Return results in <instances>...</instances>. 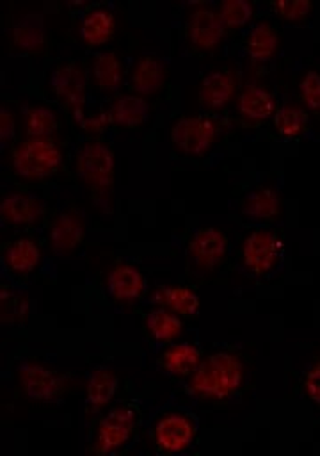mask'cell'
Listing matches in <instances>:
<instances>
[{"instance_id": "cell-26", "label": "cell", "mask_w": 320, "mask_h": 456, "mask_svg": "<svg viewBox=\"0 0 320 456\" xmlns=\"http://www.w3.org/2000/svg\"><path fill=\"white\" fill-rule=\"evenodd\" d=\"M124 62L116 50H100L91 61V75L101 94H116L124 80Z\"/></svg>"}, {"instance_id": "cell-17", "label": "cell", "mask_w": 320, "mask_h": 456, "mask_svg": "<svg viewBox=\"0 0 320 456\" xmlns=\"http://www.w3.org/2000/svg\"><path fill=\"white\" fill-rule=\"evenodd\" d=\"M44 216V201L30 192L21 189H9L0 196V219L16 228L34 226Z\"/></svg>"}, {"instance_id": "cell-1", "label": "cell", "mask_w": 320, "mask_h": 456, "mask_svg": "<svg viewBox=\"0 0 320 456\" xmlns=\"http://www.w3.org/2000/svg\"><path fill=\"white\" fill-rule=\"evenodd\" d=\"M252 370V356L238 346H224L201 360L187 378L188 395L208 404H224L247 387Z\"/></svg>"}, {"instance_id": "cell-11", "label": "cell", "mask_w": 320, "mask_h": 456, "mask_svg": "<svg viewBox=\"0 0 320 456\" xmlns=\"http://www.w3.org/2000/svg\"><path fill=\"white\" fill-rule=\"evenodd\" d=\"M226 32L217 7L196 4L185 14L183 37L194 53L215 52L222 45Z\"/></svg>"}, {"instance_id": "cell-22", "label": "cell", "mask_w": 320, "mask_h": 456, "mask_svg": "<svg viewBox=\"0 0 320 456\" xmlns=\"http://www.w3.org/2000/svg\"><path fill=\"white\" fill-rule=\"evenodd\" d=\"M43 260V249L39 242L30 235H18L2 248L4 267L16 276H27L34 273Z\"/></svg>"}, {"instance_id": "cell-6", "label": "cell", "mask_w": 320, "mask_h": 456, "mask_svg": "<svg viewBox=\"0 0 320 456\" xmlns=\"http://www.w3.org/2000/svg\"><path fill=\"white\" fill-rule=\"evenodd\" d=\"M286 253L284 233L272 226H252L240 240L238 258L242 267L258 278L272 274Z\"/></svg>"}, {"instance_id": "cell-8", "label": "cell", "mask_w": 320, "mask_h": 456, "mask_svg": "<svg viewBox=\"0 0 320 456\" xmlns=\"http://www.w3.org/2000/svg\"><path fill=\"white\" fill-rule=\"evenodd\" d=\"M18 385L28 401L53 404L71 392L73 379L69 374L43 362L27 360L18 367Z\"/></svg>"}, {"instance_id": "cell-31", "label": "cell", "mask_w": 320, "mask_h": 456, "mask_svg": "<svg viewBox=\"0 0 320 456\" xmlns=\"http://www.w3.org/2000/svg\"><path fill=\"white\" fill-rule=\"evenodd\" d=\"M297 102L309 112L320 119V69L318 68H304L295 84Z\"/></svg>"}, {"instance_id": "cell-24", "label": "cell", "mask_w": 320, "mask_h": 456, "mask_svg": "<svg viewBox=\"0 0 320 456\" xmlns=\"http://www.w3.org/2000/svg\"><path fill=\"white\" fill-rule=\"evenodd\" d=\"M116 34V14L107 5H91L80 18V39L87 48H101Z\"/></svg>"}, {"instance_id": "cell-20", "label": "cell", "mask_w": 320, "mask_h": 456, "mask_svg": "<svg viewBox=\"0 0 320 456\" xmlns=\"http://www.w3.org/2000/svg\"><path fill=\"white\" fill-rule=\"evenodd\" d=\"M149 103L135 93H117L107 105L108 126L123 132L139 130L149 118Z\"/></svg>"}, {"instance_id": "cell-9", "label": "cell", "mask_w": 320, "mask_h": 456, "mask_svg": "<svg viewBox=\"0 0 320 456\" xmlns=\"http://www.w3.org/2000/svg\"><path fill=\"white\" fill-rule=\"evenodd\" d=\"M197 420L185 410H165L151 426V442L162 454L187 452L197 440Z\"/></svg>"}, {"instance_id": "cell-27", "label": "cell", "mask_w": 320, "mask_h": 456, "mask_svg": "<svg viewBox=\"0 0 320 456\" xmlns=\"http://www.w3.org/2000/svg\"><path fill=\"white\" fill-rule=\"evenodd\" d=\"M153 305L167 308L180 317H196L201 310V299L196 290L187 285L169 283L156 287L153 292Z\"/></svg>"}, {"instance_id": "cell-5", "label": "cell", "mask_w": 320, "mask_h": 456, "mask_svg": "<svg viewBox=\"0 0 320 456\" xmlns=\"http://www.w3.org/2000/svg\"><path fill=\"white\" fill-rule=\"evenodd\" d=\"M222 130L224 123L215 114H183L171 123L169 142L176 153L188 159H199L212 151Z\"/></svg>"}, {"instance_id": "cell-32", "label": "cell", "mask_w": 320, "mask_h": 456, "mask_svg": "<svg viewBox=\"0 0 320 456\" xmlns=\"http://www.w3.org/2000/svg\"><path fill=\"white\" fill-rule=\"evenodd\" d=\"M0 312L4 324H20L28 317V297L9 285H2Z\"/></svg>"}, {"instance_id": "cell-36", "label": "cell", "mask_w": 320, "mask_h": 456, "mask_svg": "<svg viewBox=\"0 0 320 456\" xmlns=\"http://www.w3.org/2000/svg\"><path fill=\"white\" fill-rule=\"evenodd\" d=\"M16 137V112L9 105L0 107V141L2 146L12 144Z\"/></svg>"}, {"instance_id": "cell-28", "label": "cell", "mask_w": 320, "mask_h": 456, "mask_svg": "<svg viewBox=\"0 0 320 456\" xmlns=\"http://www.w3.org/2000/svg\"><path fill=\"white\" fill-rule=\"evenodd\" d=\"M142 324L148 337L156 344H164V346L176 342L185 331L183 317L156 305L144 314Z\"/></svg>"}, {"instance_id": "cell-10", "label": "cell", "mask_w": 320, "mask_h": 456, "mask_svg": "<svg viewBox=\"0 0 320 456\" xmlns=\"http://www.w3.org/2000/svg\"><path fill=\"white\" fill-rule=\"evenodd\" d=\"M185 255L194 273H215L228 260L229 237L220 226H199L187 239Z\"/></svg>"}, {"instance_id": "cell-18", "label": "cell", "mask_w": 320, "mask_h": 456, "mask_svg": "<svg viewBox=\"0 0 320 456\" xmlns=\"http://www.w3.org/2000/svg\"><path fill=\"white\" fill-rule=\"evenodd\" d=\"M240 45L252 64H267L279 53L283 34L270 20L260 18L247 28Z\"/></svg>"}, {"instance_id": "cell-4", "label": "cell", "mask_w": 320, "mask_h": 456, "mask_svg": "<svg viewBox=\"0 0 320 456\" xmlns=\"http://www.w3.org/2000/svg\"><path fill=\"white\" fill-rule=\"evenodd\" d=\"M142 420V408L135 401H123L103 413L92 429L87 452L107 456L123 451L135 438Z\"/></svg>"}, {"instance_id": "cell-25", "label": "cell", "mask_w": 320, "mask_h": 456, "mask_svg": "<svg viewBox=\"0 0 320 456\" xmlns=\"http://www.w3.org/2000/svg\"><path fill=\"white\" fill-rule=\"evenodd\" d=\"M309 126H311V116L297 100L281 102L276 114L270 119L272 135L283 141L300 139L309 132Z\"/></svg>"}, {"instance_id": "cell-15", "label": "cell", "mask_w": 320, "mask_h": 456, "mask_svg": "<svg viewBox=\"0 0 320 456\" xmlns=\"http://www.w3.org/2000/svg\"><path fill=\"white\" fill-rule=\"evenodd\" d=\"M46 239L55 255H73L85 239V217L82 208L75 203H69L53 214L48 223Z\"/></svg>"}, {"instance_id": "cell-19", "label": "cell", "mask_w": 320, "mask_h": 456, "mask_svg": "<svg viewBox=\"0 0 320 456\" xmlns=\"http://www.w3.org/2000/svg\"><path fill=\"white\" fill-rule=\"evenodd\" d=\"M146 276L132 262L117 260L107 273L108 296L121 305L137 303L146 292Z\"/></svg>"}, {"instance_id": "cell-3", "label": "cell", "mask_w": 320, "mask_h": 456, "mask_svg": "<svg viewBox=\"0 0 320 456\" xmlns=\"http://www.w3.org/2000/svg\"><path fill=\"white\" fill-rule=\"evenodd\" d=\"M62 164L64 151L53 137H25L9 151V167L23 182L50 180L62 169Z\"/></svg>"}, {"instance_id": "cell-29", "label": "cell", "mask_w": 320, "mask_h": 456, "mask_svg": "<svg viewBox=\"0 0 320 456\" xmlns=\"http://www.w3.org/2000/svg\"><path fill=\"white\" fill-rule=\"evenodd\" d=\"M9 39L18 52H39L46 43V28L41 14L28 12L18 18L11 27Z\"/></svg>"}, {"instance_id": "cell-33", "label": "cell", "mask_w": 320, "mask_h": 456, "mask_svg": "<svg viewBox=\"0 0 320 456\" xmlns=\"http://www.w3.org/2000/svg\"><path fill=\"white\" fill-rule=\"evenodd\" d=\"M217 12L226 30H233L242 28L254 20L256 5L249 0H224L217 5Z\"/></svg>"}, {"instance_id": "cell-2", "label": "cell", "mask_w": 320, "mask_h": 456, "mask_svg": "<svg viewBox=\"0 0 320 456\" xmlns=\"http://www.w3.org/2000/svg\"><path fill=\"white\" fill-rule=\"evenodd\" d=\"M73 169L91 201L103 214L112 212L116 157L110 144L98 137L80 142L73 155Z\"/></svg>"}, {"instance_id": "cell-16", "label": "cell", "mask_w": 320, "mask_h": 456, "mask_svg": "<svg viewBox=\"0 0 320 456\" xmlns=\"http://www.w3.org/2000/svg\"><path fill=\"white\" fill-rule=\"evenodd\" d=\"M167 62L156 53H140L128 69V87L142 98L156 96L167 84Z\"/></svg>"}, {"instance_id": "cell-37", "label": "cell", "mask_w": 320, "mask_h": 456, "mask_svg": "<svg viewBox=\"0 0 320 456\" xmlns=\"http://www.w3.org/2000/svg\"><path fill=\"white\" fill-rule=\"evenodd\" d=\"M107 125H108V119H107L105 110H100V112H94V114H85L80 121V126L84 128V132L91 134L92 137L101 134Z\"/></svg>"}, {"instance_id": "cell-21", "label": "cell", "mask_w": 320, "mask_h": 456, "mask_svg": "<svg viewBox=\"0 0 320 456\" xmlns=\"http://www.w3.org/2000/svg\"><path fill=\"white\" fill-rule=\"evenodd\" d=\"M119 390V374L107 365L94 367L85 383V417H98L116 397Z\"/></svg>"}, {"instance_id": "cell-23", "label": "cell", "mask_w": 320, "mask_h": 456, "mask_svg": "<svg viewBox=\"0 0 320 456\" xmlns=\"http://www.w3.org/2000/svg\"><path fill=\"white\" fill-rule=\"evenodd\" d=\"M201 349L194 342L167 344L156 356L158 369L176 379H187L201 363Z\"/></svg>"}, {"instance_id": "cell-35", "label": "cell", "mask_w": 320, "mask_h": 456, "mask_svg": "<svg viewBox=\"0 0 320 456\" xmlns=\"http://www.w3.org/2000/svg\"><path fill=\"white\" fill-rule=\"evenodd\" d=\"M299 390L316 410H320V349H316L299 378Z\"/></svg>"}, {"instance_id": "cell-14", "label": "cell", "mask_w": 320, "mask_h": 456, "mask_svg": "<svg viewBox=\"0 0 320 456\" xmlns=\"http://www.w3.org/2000/svg\"><path fill=\"white\" fill-rule=\"evenodd\" d=\"M236 210L252 226H272L284 214V200L277 187L258 183L238 200Z\"/></svg>"}, {"instance_id": "cell-30", "label": "cell", "mask_w": 320, "mask_h": 456, "mask_svg": "<svg viewBox=\"0 0 320 456\" xmlns=\"http://www.w3.org/2000/svg\"><path fill=\"white\" fill-rule=\"evenodd\" d=\"M59 125V114L46 103H28L23 110V126L27 137H53Z\"/></svg>"}, {"instance_id": "cell-13", "label": "cell", "mask_w": 320, "mask_h": 456, "mask_svg": "<svg viewBox=\"0 0 320 456\" xmlns=\"http://www.w3.org/2000/svg\"><path fill=\"white\" fill-rule=\"evenodd\" d=\"M242 87L236 66H219L210 69L197 82V103L208 114H219L235 103Z\"/></svg>"}, {"instance_id": "cell-7", "label": "cell", "mask_w": 320, "mask_h": 456, "mask_svg": "<svg viewBox=\"0 0 320 456\" xmlns=\"http://www.w3.org/2000/svg\"><path fill=\"white\" fill-rule=\"evenodd\" d=\"M46 86L52 96L75 118L76 123L85 116L89 77L84 62L76 59H64L55 62L48 71Z\"/></svg>"}, {"instance_id": "cell-34", "label": "cell", "mask_w": 320, "mask_h": 456, "mask_svg": "<svg viewBox=\"0 0 320 456\" xmlns=\"http://www.w3.org/2000/svg\"><path fill=\"white\" fill-rule=\"evenodd\" d=\"M267 5L276 18L292 25L306 23L315 11V4L311 0H272Z\"/></svg>"}, {"instance_id": "cell-12", "label": "cell", "mask_w": 320, "mask_h": 456, "mask_svg": "<svg viewBox=\"0 0 320 456\" xmlns=\"http://www.w3.org/2000/svg\"><path fill=\"white\" fill-rule=\"evenodd\" d=\"M277 107L279 102L272 89L258 78H249L242 84L235 100L236 123L245 130L260 128L270 123Z\"/></svg>"}]
</instances>
